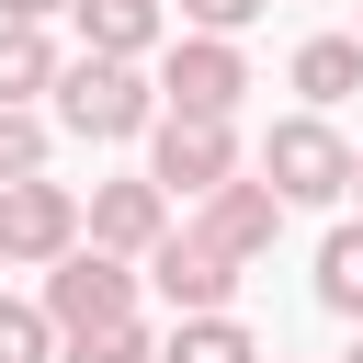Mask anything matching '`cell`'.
<instances>
[{
	"instance_id": "ffe728a7",
	"label": "cell",
	"mask_w": 363,
	"mask_h": 363,
	"mask_svg": "<svg viewBox=\"0 0 363 363\" xmlns=\"http://www.w3.org/2000/svg\"><path fill=\"white\" fill-rule=\"evenodd\" d=\"M340 363H363V329H352V352H340Z\"/></svg>"
},
{
	"instance_id": "8992f818",
	"label": "cell",
	"mask_w": 363,
	"mask_h": 363,
	"mask_svg": "<svg viewBox=\"0 0 363 363\" xmlns=\"http://www.w3.org/2000/svg\"><path fill=\"white\" fill-rule=\"evenodd\" d=\"M0 250H11V272H57L68 250H79V193L68 182H0Z\"/></svg>"
},
{
	"instance_id": "4fadbf2b",
	"label": "cell",
	"mask_w": 363,
	"mask_h": 363,
	"mask_svg": "<svg viewBox=\"0 0 363 363\" xmlns=\"http://www.w3.org/2000/svg\"><path fill=\"white\" fill-rule=\"evenodd\" d=\"M306 284H318V306H329V318H352V329H363V216H340V227L318 238V272H306Z\"/></svg>"
},
{
	"instance_id": "30bf717a",
	"label": "cell",
	"mask_w": 363,
	"mask_h": 363,
	"mask_svg": "<svg viewBox=\"0 0 363 363\" xmlns=\"http://www.w3.org/2000/svg\"><path fill=\"white\" fill-rule=\"evenodd\" d=\"M68 23H79V57H125V68L170 45V0H68Z\"/></svg>"
},
{
	"instance_id": "6da1fadb",
	"label": "cell",
	"mask_w": 363,
	"mask_h": 363,
	"mask_svg": "<svg viewBox=\"0 0 363 363\" xmlns=\"http://www.w3.org/2000/svg\"><path fill=\"white\" fill-rule=\"evenodd\" d=\"M45 125H68L79 147H125V136H147L159 125V79L147 68H125V57H68L57 68V113Z\"/></svg>"
},
{
	"instance_id": "7c38bea8",
	"label": "cell",
	"mask_w": 363,
	"mask_h": 363,
	"mask_svg": "<svg viewBox=\"0 0 363 363\" xmlns=\"http://www.w3.org/2000/svg\"><path fill=\"white\" fill-rule=\"evenodd\" d=\"M57 23H0V102H45L57 91Z\"/></svg>"
},
{
	"instance_id": "52a82bcc",
	"label": "cell",
	"mask_w": 363,
	"mask_h": 363,
	"mask_svg": "<svg viewBox=\"0 0 363 363\" xmlns=\"http://www.w3.org/2000/svg\"><path fill=\"white\" fill-rule=\"evenodd\" d=\"M159 238H170V193H159L147 170H125V182H91V193H79V250L147 261Z\"/></svg>"
},
{
	"instance_id": "2e32d148",
	"label": "cell",
	"mask_w": 363,
	"mask_h": 363,
	"mask_svg": "<svg viewBox=\"0 0 363 363\" xmlns=\"http://www.w3.org/2000/svg\"><path fill=\"white\" fill-rule=\"evenodd\" d=\"M57 363H159V329H147V318H113V329H91V340H68Z\"/></svg>"
},
{
	"instance_id": "5bb4252c",
	"label": "cell",
	"mask_w": 363,
	"mask_h": 363,
	"mask_svg": "<svg viewBox=\"0 0 363 363\" xmlns=\"http://www.w3.org/2000/svg\"><path fill=\"white\" fill-rule=\"evenodd\" d=\"M159 363H261V340L238 329V306H227V318H170Z\"/></svg>"
},
{
	"instance_id": "7a4b0ae2",
	"label": "cell",
	"mask_w": 363,
	"mask_h": 363,
	"mask_svg": "<svg viewBox=\"0 0 363 363\" xmlns=\"http://www.w3.org/2000/svg\"><path fill=\"white\" fill-rule=\"evenodd\" d=\"M250 182H272L284 216H295V204H352V136H340L329 113H272Z\"/></svg>"
},
{
	"instance_id": "8fae6325",
	"label": "cell",
	"mask_w": 363,
	"mask_h": 363,
	"mask_svg": "<svg viewBox=\"0 0 363 363\" xmlns=\"http://www.w3.org/2000/svg\"><path fill=\"white\" fill-rule=\"evenodd\" d=\"M284 79H295V113H340V102L363 91V45H352V34H306V45L284 57Z\"/></svg>"
},
{
	"instance_id": "5b68a950",
	"label": "cell",
	"mask_w": 363,
	"mask_h": 363,
	"mask_svg": "<svg viewBox=\"0 0 363 363\" xmlns=\"http://www.w3.org/2000/svg\"><path fill=\"white\" fill-rule=\"evenodd\" d=\"M250 159H238V125H193V113H159L147 125V182L159 193H182V204H204L216 182H238Z\"/></svg>"
},
{
	"instance_id": "7402d4cb",
	"label": "cell",
	"mask_w": 363,
	"mask_h": 363,
	"mask_svg": "<svg viewBox=\"0 0 363 363\" xmlns=\"http://www.w3.org/2000/svg\"><path fill=\"white\" fill-rule=\"evenodd\" d=\"M0 272H11V250H0Z\"/></svg>"
},
{
	"instance_id": "603a6c76",
	"label": "cell",
	"mask_w": 363,
	"mask_h": 363,
	"mask_svg": "<svg viewBox=\"0 0 363 363\" xmlns=\"http://www.w3.org/2000/svg\"><path fill=\"white\" fill-rule=\"evenodd\" d=\"M352 45H363V23H352Z\"/></svg>"
},
{
	"instance_id": "d6986e66",
	"label": "cell",
	"mask_w": 363,
	"mask_h": 363,
	"mask_svg": "<svg viewBox=\"0 0 363 363\" xmlns=\"http://www.w3.org/2000/svg\"><path fill=\"white\" fill-rule=\"evenodd\" d=\"M68 0H0V23H57Z\"/></svg>"
},
{
	"instance_id": "44dd1931",
	"label": "cell",
	"mask_w": 363,
	"mask_h": 363,
	"mask_svg": "<svg viewBox=\"0 0 363 363\" xmlns=\"http://www.w3.org/2000/svg\"><path fill=\"white\" fill-rule=\"evenodd\" d=\"M352 193H363V147H352Z\"/></svg>"
},
{
	"instance_id": "ac0fdd59",
	"label": "cell",
	"mask_w": 363,
	"mask_h": 363,
	"mask_svg": "<svg viewBox=\"0 0 363 363\" xmlns=\"http://www.w3.org/2000/svg\"><path fill=\"white\" fill-rule=\"evenodd\" d=\"M261 11H272V0H182V34H227V45H238Z\"/></svg>"
},
{
	"instance_id": "cb8c5ba5",
	"label": "cell",
	"mask_w": 363,
	"mask_h": 363,
	"mask_svg": "<svg viewBox=\"0 0 363 363\" xmlns=\"http://www.w3.org/2000/svg\"><path fill=\"white\" fill-rule=\"evenodd\" d=\"M261 363H284V352H261Z\"/></svg>"
},
{
	"instance_id": "ba28073f",
	"label": "cell",
	"mask_w": 363,
	"mask_h": 363,
	"mask_svg": "<svg viewBox=\"0 0 363 363\" xmlns=\"http://www.w3.org/2000/svg\"><path fill=\"white\" fill-rule=\"evenodd\" d=\"M136 284H147L170 318H227V295H238V261H216L193 227H170V238L136 261Z\"/></svg>"
},
{
	"instance_id": "9a60e30c",
	"label": "cell",
	"mask_w": 363,
	"mask_h": 363,
	"mask_svg": "<svg viewBox=\"0 0 363 363\" xmlns=\"http://www.w3.org/2000/svg\"><path fill=\"white\" fill-rule=\"evenodd\" d=\"M45 147H57V125H45L34 102H0V182H34Z\"/></svg>"
},
{
	"instance_id": "3957f363",
	"label": "cell",
	"mask_w": 363,
	"mask_h": 363,
	"mask_svg": "<svg viewBox=\"0 0 363 363\" xmlns=\"http://www.w3.org/2000/svg\"><path fill=\"white\" fill-rule=\"evenodd\" d=\"M159 113H193V125H238V91H250V57L227 34H170L159 45Z\"/></svg>"
},
{
	"instance_id": "9c48e42d",
	"label": "cell",
	"mask_w": 363,
	"mask_h": 363,
	"mask_svg": "<svg viewBox=\"0 0 363 363\" xmlns=\"http://www.w3.org/2000/svg\"><path fill=\"white\" fill-rule=\"evenodd\" d=\"M193 238H204L216 261H238V272H250V261L284 238V204H272V182H250V170H238V182H216V193L193 204Z\"/></svg>"
},
{
	"instance_id": "277c9868",
	"label": "cell",
	"mask_w": 363,
	"mask_h": 363,
	"mask_svg": "<svg viewBox=\"0 0 363 363\" xmlns=\"http://www.w3.org/2000/svg\"><path fill=\"white\" fill-rule=\"evenodd\" d=\"M136 295H147V284H136V261H113V250H68V261L45 272V295H34V306H45L57 352H68V340H91V329L136 318Z\"/></svg>"
},
{
	"instance_id": "e0dca14e",
	"label": "cell",
	"mask_w": 363,
	"mask_h": 363,
	"mask_svg": "<svg viewBox=\"0 0 363 363\" xmlns=\"http://www.w3.org/2000/svg\"><path fill=\"white\" fill-rule=\"evenodd\" d=\"M0 363H57V329L34 295H0Z\"/></svg>"
}]
</instances>
